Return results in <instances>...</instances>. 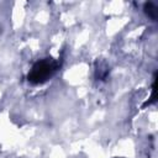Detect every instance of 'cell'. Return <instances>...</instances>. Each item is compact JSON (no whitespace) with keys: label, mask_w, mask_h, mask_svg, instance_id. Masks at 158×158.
Masks as SVG:
<instances>
[{"label":"cell","mask_w":158,"mask_h":158,"mask_svg":"<svg viewBox=\"0 0 158 158\" xmlns=\"http://www.w3.org/2000/svg\"><path fill=\"white\" fill-rule=\"evenodd\" d=\"M144 11H146V14L149 17H152L153 20H156V17H157V7L154 6L153 2H146L144 4Z\"/></svg>","instance_id":"2"},{"label":"cell","mask_w":158,"mask_h":158,"mask_svg":"<svg viewBox=\"0 0 158 158\" xmlns=\"http://www.w3.org/2000/svg\"><path fill=\"white\" fill-rule=\"evenodd\" d=\"M58 67H59V63L51 58L38 60L37 63L33 64L31 72L27 75V79L33 84H41L47 79H49L57 72Z\"/></svg>","instance_id":"1"}]
</instances>
